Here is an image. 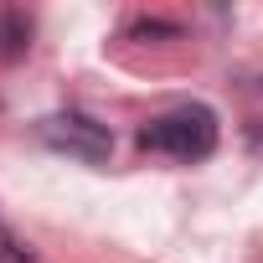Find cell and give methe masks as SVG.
Here are the masks:
<instances>
[{"mask_svg": "<svg viewBox=\"0 0 263 263\" xmlns=\"http://www.w3.org/2000/svg\"><path fill=\"white\" fill-rule=\"evenodd\" d=\"M140 150L171 155V160H206L217 150V114L201 108V103L171 108V114H160L140 129Z\"/></svg>", "mask_w": 263, "mask_h": 263, "instance_id": "obj_1", "label": "cell"}, {"mask_svg": "<svg viewBox=\"0 0 263 263\" xmlns=\"http://www.w3.org/2000/svg\"><path fill=\"white\" fill-rule=\"evenodd\" d=\"M42 140L62 155H78L88 165H103L108 150H114V135H108V124L88 119V114H52L42 119Z\"/></svg>", "mask_w": 263, "mask_h": 263, "instance_id": "obj_2", "label": "cell"}, {"mask_svg": "<svg viewBox=\"0 0 263 263\" xmlns=\"http://www.w3.org/2000/svg\"><path fill=\"white\" fill-rule=\"evenodd\" d=\"M26 36H31V26H26L21 11H6V16H0V57H6V62H16V57L26 52Z\"/></svg>", "mask_w": 263, "mask_h": 263, "instance_id": "obj_3", "label": "cell"}, {"mask_svg": "<svg viewBox=\"0 0 263 263\" xmlns=\"http://www.w3.org/2000/svg\"><path fill=\"white\" fill-rule=\"evenodd\" d=\"M0 263H31V248H26L21 237H11L6 222H0Z\"/></svg>", "mask_w": 263, "mask_h": 263, "instance_id": "obj_4", "label": "cell"}]
</instances>
